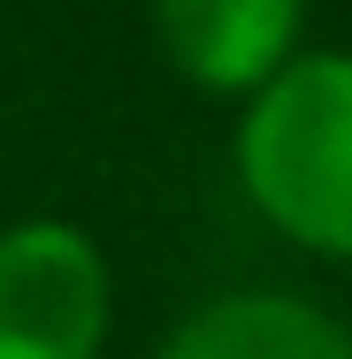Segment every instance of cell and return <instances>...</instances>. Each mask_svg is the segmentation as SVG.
Instances as JSON below:
<instances>
[{"label": "cell", "mask_w": 352, "mask_h": 359, "mask_svg": "<svg viewBox=\"0 0 352 359\" xmlns=\"http://www.w3.org/2000/svg\"><path fill=\"white\" fill-rule=\"evenodd\" d=\"M237 176L283 237L352 260V54L283 62L253 92Z\"/></svg>", "instance_id": "6da1fadb"}, {"label": "cell", "mask_w": 352, "mask_h": 359, "mask_svg": "<svg viewBox=\"0 0 352 359\" xmlns=\"http://www.w3.org/2000/svg\"><path fill=\"white\" fill-rule=\"evenodd\" d=\"M107 268L70 222H23L0 237V359H100Z\"/></svg>", "instance_id": "7a4b0ae2"}, {"label": "cell", "mask_w": 352, "mask_h": 359, "mask_svg": "<svg viewBox=\"0 0 352 359\" xmlns=\"http://www.w3.org/2000/svg\"><path fill=\"white\" fill-rule=\"evenodd\" d=\"M299 0H161L169 62L207 92H261L291 62Z\"/></svg>", "instance_id": "3957f363"}, {"label": "cell", "mask_w": 352, "mask_h": 359, "mask_svg": "<svg viewBox=\"0 0 352 359\" xmlns=\"http://www.w3.org/2000/svg\"><path fill=\"white\" fill-rule=\"evenodd\" d=\"M161 359H352V337L299 298H222L192 313Z\"/></svg>", "instance_id": "277c9868"}]
</instances>
